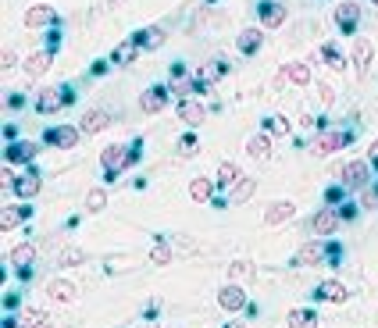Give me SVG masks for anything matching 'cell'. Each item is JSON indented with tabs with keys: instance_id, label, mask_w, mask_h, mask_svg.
I'll return each instance as SVG.
<instances>
[{
	"instance_id": "1",
	"label": "cell",
	"mask_w": 378,
	"mask_h": 328,
	"mask_svg": "<svg viewBox=\"0 0 378 328\" xmlns=\"http://www.w3.org/2000/svg\"><path fill=\"white\" fill-rule=\"evenodd\" d=\"M139 161V143L133 146H121V143H111L100 150V164H104V182H114V178L125 171V168H133Z\"/></svg>"
},
{
	"instance_id": "2",
	"label": "cell",
	"mask_w": 378,
	"mask_h": 328,
	"mask_svg": "<svg viewBox=\"0 0 378 328\" xmlns=\"http://www.w3.org/2000/svg\"><path fill=\"white\" fill-rule=\"evenodd\" d=\"M346 143H354V132H346V129H322L318 136L310 139V154L314 157H328V154L342 150Z\"/></svg>"
},
{
	"instance_id": "3",
	"label": "cell",
	"mask_w": 378,
	"mask_h": 328,
	"mask_svg": "<svg viewBox=\"0 0 378 328\" xmlns=\"http://www.w3.org/2000/svg\"><path fill=\"white\" fill-rule=\"evenodd\" d=\"M332 175H339V182L346 186V189H368L371 186V168H368V161H350V164H339Z\"/></svg>"
},
{
	"instance_id": "4",
	"label": "cell",
	"mask_w": 378,
	"mask_h": 328,
	"mask_svg": "<svg viewBox=\"0 0 378 328\" xmlns=\"http://www.w3.org/2000/svg\"><path fill=\"white\" fill-rule=\"evenodd\" d=\"M218 307H222V311H229V314H239V311H246V307H250V300H246V289H243L239 282H229V286H222V289H218Z\"/></svg>"
},
{
	"instance_id": "5",
	"label": "cell",
	"mask_w": 378,
	"mask_h": 328,
	"mask_svg": "<svg viewBox=\"0 0 378 328\" xmlns=\"http://www.w3.org/2000/svg\"><path fill=\"white\" fill-rule=\"evenodd\" d=\"M339 225H342V218H339L335 207H322V211L310 218V232H314V235H322V240L335 235V228H339Z\"/></svg>"
},
{
	"instance_id": "6",
	"label": "cell",
	"mask_w": 378,
	"mask_h": 328,
	"mask_svg": "<svg viewBox=\"0 0 378 328\" xmlns=\"http://www.w3.org/2000/svg\"><path fill=\"white\" fill-rule=\"evenodd\" d=\"M325 257H328L325 240H310V243H303V247L293 253V264H296V267H314V264H325Z\"/></svg>"
},
{
	"instance_id": "7",
	"label": "cell",
	"mask_w": 378,
	"mask_h": 328,
	"mask_svg": "<svg viewBox=\"0 0 378 328\" xmlns=\"http://www.w3.org/2000/svg\"><path fill=\"white\" fill-rule=\"evenodd\" d=\"M168 97H172L168 86H150V89H143V93H139V107L146 114H161L168 107Z\"/></svg>"
},
{
	"instance_id": "8",
	"label": "cell",
	"mask_w": 378,
	"mask_h": 328,
	"mask_svg": "<svg viewBox=\"0 0 378 328\" xmlns=\"http://www.w3.org/2000/svg\"><path fill=\"white\" fill-rule=\"evenodd\" d=\"M22 22H25L29 29H43V25H57L61 15H57L54 4H33V8H29V11L22 15Z\"/></svg>"
},
{
	"instance_id": "9",
	"label": "cell",
	"mask_w": 378,
	"mask_h": 328,
	"mask_svg": "<svg viewBox=\"0 0 378 328\" xmlns=\"http://www.w3.org/2000/svg\"><path fill=\"white\" fill-rule=\"evenodd\" d=\"M261 47H264V25H250V29H243V33L236 36V50L243 57H254Z\"/></svg>"
},
{
	"instance_id": "10",
	"label": "cell",
	"mask_w": 378,
	"mask_h": 328,
	"mask_svg": "<svg viewBox=\"0 0 378 328\" xmlns=\"http://www.w3.org/2000/svg\"><path fill=\"white\" fill-rule=\"evenodd\" d=\"M335 25H339L342 36H354V33H357V25H361V8L354 4V0H346V4L335 8Z\"/></svg>"
},
{
	"instance_id": "11",
	"label": "cell",
	"mask_w": 378,
	"mask_h": 328,
	"mask_svg": "<svg viewBox=\"0 0 378 328\" xmlns=\"http://www.w3.org/2000/svg\"><path fill=\"white\" fill-rule=\"evenodd\" d=\"M65 107V89L61 86H47L36 93V114H57Z\"/></svg>"
},
{
	"instance_id": "12",
	"label": "cell",
	"mask_w": 378,
	"mask_h": 328,
	"mask_svg": "<svg viewBox=\"0 0 378 328\" xmlns=\"http://www.w3.org/2000/svg\"><path fill=\"white\" fill-rule=\"evenodd\" d=\"M40 154V146L36 143H29V139H18V143H8V150H4V161L8 164H33Z\"/></svg>"
},
{
	"instance_id": "13",
	"label": "cell",
	"mask_w": 378,
	"mask_h": 328,
	"mask_svg": "<svg viewBox=\"0 0 378 328\" xmlns=\"http://www.w3.org/2000/svg\"><path fill=\"white\" fill-rule=\"evenodd\" d=\"M11 264H15L18 279H29V275H33V264H36V247L33 243H18L11 250Z\"/></svg>"
},
{
	"instance_id": "14",
	"label": "cell",
	"mask_w": 378,
	"mask_h": 328,
	"mask_svg": "<svg viewBox=\"0 0 378 328\" xmlns=\"http://www.w3.org/2000/svg\"><path fill=\"white\" fill-rule=\"evenodd\" d=\"M293 214H296V203H293V200H275V203L264 207V225H268V228L286 225Z\"/></svg>"
},
{
	"instance_id": "15",
	"label": "cell",
	"mask_w": 378,
	"mask_h": 328,
	"mask_svg": "<svg viewBox=\"0 0 378 328\" xmlns=\"http://www.w3.org/2000/svg\"><path fill=\"white\" fill-rule=\"evenodd\" d=\"M257 22H261L264 29L286 25V8H282L278 0H261V4H257Z\"/></svg>"
},
{
	"instance_id": "16",
	"label": "cell",
	"mask_w": 378,
	"mask_h": 328,
	"mask_svg": "<svg viewBox=\"0 0 378 328\" xmlns=\"http://www.w3.org/2000/svg\"><path fill=\"white\" fill-rule=\"evenodd\" d=\"M79 132L82 129H72V125H54V129H47V143L50 146H57V150H72V146L79 143Z\"/></svg>"
},
{
	"instance_id": "17",
	"label": "cell",
	"mask_w": 378,
	"mask_h": 328,
	"mask_svg": "<svg viewBox=\"0 0 378 328\" xmlns=\"http://www.w3.org/2000/svg\"><path fill=\"white\" fill-rule=\"evenodd\" d=\"M179 122H186L189 129L204 125V122H207V107H204V104H197L193 97H189V100H179Z\"/></svg>"
},
{
	"instance_id": "18",
	"label": "cell",
	"mask_w": 378,
	"mask_h": 328,
	"mask_svg": "<svg viewBox=\"0 0 378 328\" xmlns=\"http://www.w3.org/2000/svg\"><path fill=\"white\" fill-rule=\"evenodd\" d=\"M275 82H278V86H286V82H293V86H310V68H307L303 61H289V65H282V72H278Z\"/></svg>"
},
{
	"instance_id": "19",
	"label": "cell",
	"mask_w": 378,
	"mask_h": 328,
	"mask_svg": "<svg viewBox=\"0 0 378 328\" xmlns=\"http://www.w3.org/2000/svg\"><path fill=\"white\" fill-rule=\"evenodd\" d=\"M314 296L325 300V304H346L350 300V289H346L342 282H335V279H328V282H322L318 289H314Z\"/></svg>"
},
{
	"instance_id": "20",
	"label": "cell",
	"mask_w": 378,
	"mask_h": 328,
	"mask_svg": "<svg viewBox=\"0 0 378 328\" xmlns=\"http://www.w3.org/2000/svg\"><path fill=\"white\" fill-rule=\"evenodd\" d=\"M133 40H136L143 50H157L168 36H165V29H161V25H143V29H136V33H133Z\"/></svg>"
},
{
	"instance_id": "21",
	"label": "cell",
	"mask_w": 378,
	"mask_h": 328,
	"mask_svg": "<svg viewBox=\"0 0 378 328\" xmlns=\"http://www.w3.org/2000/svg\"><path fill=\"white\" fill-rule=\"evenodd\" d=\"M107 125H111V114L100 111V107H93V111L82 114V125H79V129H82L86 136H97V132H104Z\"/></svg>"
},
{
	"instance_id": "22",
	"label": "cell",
	"mask_w": 378,
	"mask_h": 328,
	"mask_svg": "<svg viewBox=\"0 0 378 328\" xmlns=\"http://www.w3.org/2000/svg\"><path fill=\"white\" fill-rule=\"evenodd\" d=\"M11 189H15L18 200H33V196H40V189H43V178H40V175H18Z\"/></svg>"
},
{
	"instance_id": "23",
	"label": "cell",
	"mask_w": 378,
	"mask_h": 328,
	"mask_svg": "<svg viewBox=\"0 0 378 328\" xmlns=\"http://www.w3.org/2000/svg\"><path fill=\"white\" fill-rule=\"evenodd\" d=\"M143 54V47L129 36V40H125V43H118L114 50H111V65H133L136 61V57Z\"/></svg>"
},
{
	"instance_id": "24",
	"label": "cell",
	"mask_w": 378,
	"mask_h": 328,
	"mask_svg": "<svg viewBox=\"0 0 378 328\" xmlns=\"http://www.w3.org/2000/svg\"><path fill=\"white\" fill-rule=\"evenodd\" d=\"M50 57H54V50H40V54H29L25 57V75L29 79H40V75H47V68H50Z\"/></svg>"
},
{
	"instance_id": "25",
	"label": "cell",
	"mask_w": 378,
	"mask_h": 328,
	"mask_svg": "<svg viewBox=\"0 0 378 328\" xmlns=\"http://www.w3.org/2000/svg\"><path fill=\"white\" fill-rule=\"evenodd\" d=\"M246 154L254 157V161H268V157H271V136H268L264 129H261L257 136H250V139H246Z\"/></svg>"
},
{
	"instance_id": "26",
	"label": "cell",
	"mask_w": 378,
	"mask_h": 328,
	"mask_svg": "<svg viewBox=\"0 0 378 328\" xmlns=\"http://www.w3.org/2000/svg\"><path fill=\"white\" fill-rule=\"evenodd\" d=\"M254 189H257V178H246V175H243L236 186H229V203H232V207L246 203L250 196H254Z\"/></svg>"
},
{
	"instance_id": "27",
	"label": "cell",
	"mask_w": 378,
	"mask_h": 328,
	"mask_svg": "<svg viewBox=\"0 0 378 328\" xmlns=\"http://www.w3.org/2000/svg\"><path fill=\"white\" fill-rule=\"evenodd\" d=\"M29 214H33V207H25V203H15V207H4V214H0V228L11 232L15 225H22Z\"/></svg>"
},
{
	"instance_id": "28",
	"label": "cell",
	"mask_w": 378,
	"mask_h": 328,
	"mask_svg": "<svg viewBox=\"0 0 378 328\" xmlns=\"http://www.w3.org/2000/svg\"><path fill=\"white\" fill-rule=\"evenodd\" d=\"M168 89H172V97H179V100L197 97V82L189 75H168Z\"/></svg>"
},
{
	"instance_id": "29",
	"label": "cell",
	"mask_w": 378,
	"mask_h": 328,
	"mask_svg": "<svg viewBox=\"0 0 378 328\" xmlns=\"http://www.w3.org/2000/svg\"><path fill=\"white\" fill-rule=\"evenodd\" d=\"M371 54H375V47H371V40L368 36H361V40H354V68L364 75L368 72V65H371Z\"/></svg>"
},
{
	"instance_id": "30",
	"label": "cell",
	"mask_w": 378,
	"mask_h": 328,
	"mask_svg": "<svg viewBox=\"0 0 378 328\" xmlns=\"http://www.w3.org/2000/svg\"><path fill=\"white\" fill-rule=\"evenodd\" d=\"M239 178H243V168H239L236 161H222V164H218V175H214V182H218V186H225V189H229V186L239 182Z\"/></svg>"
},
{
	"instance_id": "31",
	"label": "cell",
	"mask_w": 378,
	"mask_h": 328,
	"mask_svg": "<svg viewBox=\"0 0 378 328\" xmlns=\"http://www.w3.org/2000/svg\"><path fill=\"white\" fill-rule=\"evenodd\" d=\"M214 186L218 182H211V178H193V182H189V196H193V203H211V196H214Z\"/></svg>"
},
{
	"instance_id": "32",
	"label": "cell",
	"mask_w": 378,
	"mask_h": 328,
	"mask_svg": "<svg viewBox=\"0 0 378 328\" xmlns=\"http://www.w3.org/2000/svg\"><path fill=\"white\" fill-rule=\"evenodd\" d=\"M286 325H289V328H322V325H318V314H314L310 307H296V311H289Z\"/></svg>"
},
{
	"instance_id": "33",
	"label": "cell",
	"mask_w": 378,
	"mask_h": 328,
	"mask_svg": "<svg viewBox=\"0 0 378 328\" xmlns=\"http://www.w3.org/2000/svg\"><path fill=\"white\" fill-rule=\"evenodd\" d=\"M47 296H50L54 304H72V300H75V286H72V282L54 279V282L47 286Z\"/></svg>"
},
{
	"instance_id": "34",
	"label": "cell",
	"mask_w": 378,
	"mask_h": 328,
	"mask_svg": "<svg viewBox=\"0 0 378 328\" xmlns=\"http://www.w3.org/2000/svg\"><path fill=\"white\" fill-rule=\"evenodd\" d=\"M264 132H268V136H289L293 125H289L286 114H271V118H264Z\"/></svg>"
},
{
	"instance_id": "35",
	"label": "cell",
	"mask_w": 378,
	"mask_h": 328,
	"mask_svg": "<svg viewBox=\"0 0 378 328\" xmlns=\"http://www.w3.org/2000/svg\"><path fill=\"white\" fill-rule=\"evenodd\" d=\"M322 57L328 61V68H332V72H346V57L339 54V47H335V43H322Z\"/></svg>"
},
{
	"instance_id": "36",
	"label": "cell",
	"mask_w": 378,
	"mask_h": 328,
	"mask_svg": "<svg viewBox=\"0 0 378 328\" xmlns=\"http://www.w3.org/2000/svg\"><path fill=\"white\" fill-rule=\"evenodd\" d=\"M89 257H86V250H79V247H65L57 253V264H65V267H79V264H86Z\"/></svg>"
},
{
	"instance_id": "37",
	"label": "cell",
	"mask_w": 378,
	"mask_h": 328,
	"mask_svg": "<svg viewBox=\"0 0 378 328\" xmlns=\"http://www.w3.org/2000/svg\"><path fill=\"white\" fill-rule=\"evenodd\" d=\"M150 260L153 264H172V247L165 243V235H157L153 247H150Z\"/></svg>"
},
{
	"instance_id": "38",
	"label": "cell",
	"mask_w": 378,
	"mask_h": 328,
	"mask_svg": "<svg viewBox=\"0 0 378 328\" xmlns=\"http://www.w3.org/2000/svg\"><path fill=\"white\" fill-rule=\"evenodd\" d=\"M104 203H107V193H104L100 186L86 193V211H89V214H97V211H104Z\"/></svg>"
},
{
	"instance_id": "39",
	"label": "cell",
	"mask_w": 378,
	"mask_h": 328,
	"mask_svg": "<svg viewBox=\"0 0 378 328\" xmlns=\"http://www.w3.org/2000/svg\"><path fill=\"white\" fill-rule=\"evenodd\" d=\"M250 275H254V264H250V260H232V264H229V279H232V282H243V279H250Z\"/></svg>"
},
{
	"instance_id": "40",
	"label": "cell",
	"mask_w": 378,
	"mask_h": 328,
	"mask_svg": "<svg viewBox=\"0 0 378 328\" xmlns=\"http://www.w3.org/2000/svg\"><path fill=\"white\" fill-rule=\"evenodd\" d=\"M342 200H350V189H346L342 182H339V186H328V189H325V203H328V207H339Z\"/></svg>"
},
{
	"instance_id": "41",
	"label": "cell",
	"mask_w": 378,
	"mask_h": 328,
	"mask_svg": "<svg viewBox=\"0 0 378 328\" xmlns=\"http://www.w3.org/2000/svg\"><path fill=\"white\" fill-rule=\"evenodd\" d=\"M357 214H361V203H357V200H342V203H339V218H342V221H354Z\"/></svg>"
},
{
	"instance_id": "42",
	"label": "cell",
	"mask_w": 378,
	"mask_h": 328,
	"mask_svg": "<svg viewBox=\"0 0 378 328\" xmlns=\"http://www.w3.org/2000/svg\"><path fill=\"white\" fill-rule=\"evenodd\" d=\"M361 207H378V186L361 189Z\"/></svg>"
},
{
	"instance_id": "43",
	"label": "cell",
	"mask_w": 378,
	"mask_h": 328,
	"mask_svg": "<svg viewBox=\"0 0 378 328\" xmlns=\"http://www.w3.org/2000/svg\"><path fill=\"white\" fill-rule=\"evenodd\" d=\"M179 146H182V154L189 157V154H197V136L193 132H186L182 139H179Z\"/></svg>"
},
{
	"instance_id": "44",
	"label": "cell",
	"mask_w": 378,
	"mask_h": 328,
	"mask_svg": "<svg viewBox=\"0 0 378 328\" xmlns=\"http://www.w3.org/2000/svg\"><path fill=\"white\" fill-rule=\"evenodd\" d=\"M318 97H322L325 107H332V104H335V89H332L328 82H322V86H318Z\"/></svg>"
},
{
	"instance_id": "45",
	"label": "cell",
	"mask_w": 378,
	"mask_h": 328,
	"mask_svg": "<svg viewBox=\"0 0 378 328\" xmlns=\"http://www.w3.org/2000/svg\"><path fill=\"white\" fill-rule=\"evenodd\" d=\"M0 65H4V72H8V68H15V65H18V54H15V50H4V57H0Z\"/></svg>"
},
{
	"instance_id": "46",
	"label": "cell",
	"mask_w": 378,
	"mask_h": 328,
	"mask_svg": "<svg viewBox=\"0 0 378 328\" xmlns=\"http://www.w3.org/2000/svg\"><path fill=\"white\" fill-rule=\"evenodd\" d=\"M4 328H22V325H18V318H8L4 314Z\"/></svg>"
},
{
	"instance_id": "47",
	"label": "cell",
	"mask_w": 378,
	"mask_h": 328,
	"mask_svg": "<svg viewBox=\"0 0 378 328\" xmlns=\"http://www.w3.org/2000/svg\"><path fill=\"white\" fill-rule=\"evenodd\" d=\"M368 150H371V161H375V164H378V139H375V143H371V146H368Z\"/></svg>"
},
{
	"instance_id": "48",
	"label": "cell",
	"mask_w": 378,
	"mask_h": 328,
	"mask_svg": "<svg viewBox=\"0 0 378 328\" xmlns=\"http://www.w3.org/2000/svg\"><path fill=\"white\" fill-rule=\"evenodd\" d=\"M225 328H246V321H229Z\"/></svg>"
},
{
	"instance_id": "49",
	"label": "cell",
	"mask_w": 378,
	"mask_h": 328,
	"mask_svg": "<svg viewBox=\"0 0 378 328\" xmlns=\"http://www.w3.org/2000/svg\"><path fill=\"white\" fill-rule=\"evenodd\" d=\"M371 4H375V8H378V0H371Z\"/></svg>"
},
{
	"instance_id": "50",
	"label": "cell",
	"mask_w": 378,
	"mask_h": 328,
	"mask_svg": "<svg viewBox=\"0 0 378 328\" xmlns=\"http://www.w3.org/2000/svg\"><path fill=\"white\" fill-rule=\"evenodd\" d=\"M150 328H157V325H150Z\"/></svg>"
}]
</instances>
